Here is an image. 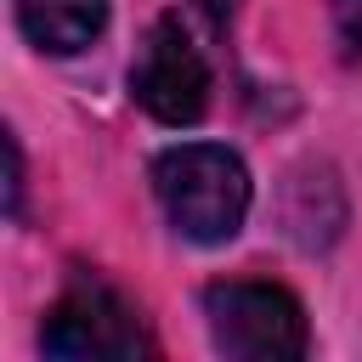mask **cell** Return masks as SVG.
Returning a JSON list of instances; mask_svg holds the SVG:
<instances>
[{
  "instance_id": "obj_1",
  "label": "cell",
  "mask_w": 362,
  "mask_h": 362,
  "mask_svg": "<svg viewBox=\"0 0 362 362\" xmlns=\"http://www.w3.org/2000/svg\"><path fill=\"white\" fill-rule=\"evenodd\" d=\"M153 192L170 215V226L192 243H226L249 215V170L221 141H181L158 153Z\"/></svg>"
},
{
  "instance_id": "obj_2",
  "label": "cell",
  "mask_w": 362,
  "mask_h": 362,
  "mask_svg": "<svg viewBox=\"0 0 362 362\" xmlns=\"http://www.w3.org/2000/svg\"><path fill=\"white\" fill-rule=\"evenodd\" d=\"M204 322L221 356L232 362H294L305 356V311L277 283H209Z\"/></svg>"
},
{
  "instance_id": "obj_3",
  "label": "cell",
  "mask_w": 362,
  "mask_h": 362,
  "mask_svg": "<svg viewBox=\"0 0 362 362\" xmlns=\"http://www.w3.org/2000/svg\"><path fill=\"white\" fill-rule=\"evenodd\" d=\"M40 351L45 356H68V362H130L147 351L136 311L90 272H79L62 300L51 305L45 328H40Z\"/></svg>"
},
{
  "instance_id": "obj_4",
  "label": "cell",
  "mask_w": 362,
  "mask_h": 362,
  "mask_svg": "<svg viewBox=\"0 0 362 362\" xmlns=\"http://www.w3.org/2000/svg\"><path fill=\"white\" fill-rule=\"evenodd\" d=\"M130 96L158 124H198L209 107V68L175 17H158L130 62Z\"/></svg>"
},
{
  "instance_id": "obj_5",
  "label": "cell",
  "mask_w": 362,
  "mask_h": 362,
  "mask_svg": "<svg viewBox=\"0 0 362 362\" xmlns=\"http://www.w3.org/2000/svg\"><path fill=\"white\" fill-rule=\"evenodd\" d=\"M17 23L40 51L74 57L107 28V0H17Z\"/></svg>"
},
{
  "instance_id": "obj_6",
  "label": "cell",
  "mask_w": 362,
  "mask_h": 362,
  "mask_svg": "<svg viewBox=\"0 0 362 362\" xmlns=\"http://www.w3.org/2000/svg\"><path fill=\"white\" fill-rule=\"evenodd\" d=\"M334 34L345 57H362V0H334Z\"/></svg>"
},
{
  "instance_id": "obj_7",
  "label": "cell",
  "mask_w": 362,
  "mask_h": 362,
  "mask_svg": "<svg viewBox=\"0 0 362 362\" xmlns=\"http://www.w3.org/2000/svg\"><path fill=\"white\" fill-rule=\"evenodd\" d=\"M198 6H204V17H209V23H226L238 0H198Z\"/></svg>"
}]
</instances>
